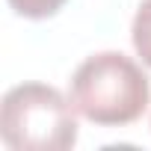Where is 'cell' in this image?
I'll return each mask as SVG.
<instances>
[{
    "instance_id": "cell-1",
    "label": "cell",
    "mask_w": 151,
    "mask_h": 151,
    "mask_svg": "<svg viewBox=\"0 0 151 151\" xmlns=\"http://www.w3.org/2000/svg\"><path fill=\"white\" fill-rule=\"evenodd\" d=\"M68 98L86 122L101 127H124L148 110L151 83L142 65L122 50H101L86 56L71 74Z\"/></svg>"
},
{
    "instance_id": "cell-2",
    "label": "cell",
    "mask_w": 151,
    "mask_h": 151,
    "mask_svg": "<svg viewBox=\"0 0 151 151\" xmlns=\"http://www.w3.org/2000/svg\"><path fill=\"white\" fill-rule=\"evenodd\" d=\"M71 98L47 83H18L0 104V136L12 151H68L77 145Z\"/></svg>"
},
{
    "instance_id": "cell-3",
    "label": "cell",
    "mask_w": 151,
    "mask_h": 151,
    "mask_svg": "<svg viewBox=\"0 0 151 151\" xmlns=\"http://www.w3.org/2000/svg\"><path fill=\"white\" fill-rule=\"evenodd\" d=\"M130 42H133V50L139 53V59L151 68V0H142L136 6V15L130 24Z\"/></svg>"
},
{
    "instance_id": "cell-4",
    "label": "cell",
    "mask_w": 151,
    "mask_h": 151,
    "mask_svg": "<svg viewBox=\"0 0 151 151\" xmlns=\"http://www.w3.org/2000/svg\"><path fill=\"white\" fill-rule=\"evenodd\" d=\"M68 0H9V6L15 15L21 18H30V21H45V18H53Z\"/></svg>"
}]
</instances>
